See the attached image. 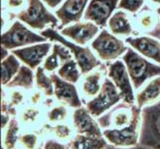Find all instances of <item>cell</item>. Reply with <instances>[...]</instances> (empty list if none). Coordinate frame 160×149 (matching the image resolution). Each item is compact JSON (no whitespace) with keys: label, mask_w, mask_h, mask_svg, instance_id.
<instances>
[{"label":"cell","mask_w":160,"mask_h":149,"mask_svg":"<svg viewBox=\"0 0 160 149\" xmlns=\"http://www.w3.org/2000/svg\"><path fill=\"white\" fill-rule=\"evenodd\" d=\"M18 132H19V123L15 118L11 119L8 123V127L6 130L4 137V142H3V147L5 149H14L16 142L19 140L18 137Z\"/></svg>","instance_id":"obj_26"},{"label":"cell","mask_w":160,"mask_h":149,"mask_svg":"<svg viewBox=\"0 0 160 149\" xmlns=\"http://www.w3.org/2000/svg\"><path fill=\"white\" fill-rule=\"evenodd\" d=\"M144 0H120L118 6L119 8H122L129 11V12L134 13L138 11L143 5Z\"/></svg>","instance_id":"obj_28"},{"label":"cell","mask_w":160,"mask_h":149,"mask_svg":"<svg viewBox=\"0 0 160 149\" xmlns=\"http://www.w3.org/2000/svg\"><path fill=\"white\" fill-rule=\"evenodd\" d=\"M120 99L121 96L118 87H115L112 80L106 79L102 82L98 96L87 103V108L92 117H100L104 112L117 106Z\"/></svg>","instance_id":"obj_7"},{"label":"cell","mask_w":160,"mask_h":149,"mask_svg":"<svg viewBox=\"0 0 160 149\" xmlns=\"http://www.w3.org/2000/svg\"><path fill=\"white\" fill-rule=\"evenodd\" d=\"M139 22H140V25L144 29H149L150 27H152L153 19H152L151 16H149V15H144V16H142V17L140 18Z\"/></svg>","instance_id":"obj_34"},{"label":"cell","mask_w":160,"mask_h":149,"mask_svg":"<svg viewBox=\"0 0 160 149\" xmlns=\"http://www.w3.org/2000/svg\"><path fill=\"white\" fill-rule=\"evenodd\" d=\"M37 136L35 134L28 133V134H22L19 136V141L22 145L26 149H34L37 144Z\"/></svg>","instance_id":"obj_31"},{"label":"cell","mask_w":160,"mask_h":149,"mask_svg":"<svg viewBox=\"0 0 160 149\" xmlns=\"http://www.w3.org/2000/svg\"><path fill=\"white\" fill-rule=\"evenodd\" d=\"M141 108L134 103L117 104L113 108L98 119L101 128L104 129H121L130 125L134 120L141 117Z\"/></svg>","instance_id":"obj_3"},{"label":"cell","mask_w":160,"mask_h":149,"mask_svg":"<svg viewBox=\"0 0 160 149\" xmlns=\"http://www.w3.org/2000/svg\"><path fill=\"white\" fill-rule=\"evenodd\" d=\"M126 43L134 48L142 56H145L160 64V43L149 37L128 38Z\"/></svg>","instance_id":"obj_17"},{"label":"cell","mask_w":160,"mask_h":149,"mask_svg":"<svg viewBox=\"0 0 160 149\" xmlns=\"http://www.w3.org/2000/svg\"><path fill=\"white\" fill-rule=\"evenodd\" d=\"M78 63L74 60H70L68 62L62 64L61 68L58 71V75L63 80L70 82H77L80 79V70Z\"/></svg>","instance_id":"obj_23"},{"label":"cell","mask_w":160,"mask_h":149,"mask_svg":"<svg viewBox=\"0 0 160 149\" xmlns=\"http://www.w3.org/2000/svg\"><path fill=\"white\" fill-rule=\"evenodd\" d=\"M101 72L90 74L82 82V92L88 97H95L101 91Z\"/></svg>","instance_id":"obj_25"},{"label":"cell","mask_w":160,"mask_h":149,"mask_svg":"<svg viewBox=\"0 0 160 149\" xmlns=\"http://www.w3.org/2000/svg\"><path fill=\"white\" fill-rule=\"evenodd\" d=\"M108 146V143L104 136L85 135L80 133L76 135L69 144L70 149H106Z\"/></svg>","instance_id":"obj_19"},{"label":"cell","mask_w":160,"mask_h":149,"mask_svg":"<svg viewBox=\"0 0 160 149\" xmlns=\"http://www.w3.org/2000/svg\"><path fill=\"white\" fill-rule=\"evenodd\" d=\"M50 77L54 84V93L59 101L67 103L72 107H81V99L73 82L63 80L56 74H51Z\"/></svg>","instance_id":"obj_13"},{"label":"cell","mask_w":160,"mask_h":149,"mask_svg":"<svg viewBox=\"0 0 160 149\" xmlns=\"http://www.w3.org/2000/svg\"><path fill=\"white\" fill-rule=\"evenodd\" d=\"M44 149H70L69 146L65 145V144H62V143H60L56 140H48L46 141L45 145H44Z\"/></svg>","instance_id":"obj_33"},{"label":"cell","mask_w":160,"mask_h":149,"mask_svg":"<svg viewBox=\"0 0 160 149\" xmlns=\"http://www.w3.org/2000/svg\"><path fill=\"white\" fill-rule=\"evenodd\" d=\"M15 55H9L7 58L2 60L1 63V84L7 86L8 82L14 78L20 69V63Z\"/></svg>","instance_id":"obj_22"},{"label":"cell","mask_w":160,"mask_h":149,"mask_svg":"<svg viewBox=\"0 0 160 149\" xmlns=\"http://www.w3.org/2000/svg\"><path fill=\"white\" fill-rule=\"evenodd\" d=\"M2 149H5V148H4V147H3V148H2Z\"/></svg>","instance_id":"obj_43"},{"label":"cell","mask_w":160,"mask_h":149,"mask_svg":"<svg viewBox=\"0 0 160 149\" xmlns=\"http://www.w3.org/2000/svg\"><path fill=\"white\" fill-rule=\"evenodd\" d=\"M20 21L37 30H43L47 25L57 27L59 19L49 11L41 0H28V7L16 14Z\"/></svg>","instance_id":"obj_5"},{"label":"cell","mask_w":160,"mask_h":149,"mask_svg":"<svg viewBox=\"0 0 160 149\" xmlns=\"http://www.w3.org/2000/svg\"><path fill=\"white\" fill-rule=\"evenodd\" d=\"M34 82V75H33L32 69L28 66H21L18 73L14 76L8 84V87H23L26 90H30L33 87Z\"/></svg>","instance_id":"obj_21"},{"label":"cell","mask_w":160,"mask_h":149,"mask_svg":"<svg viewBox=\"0 0 160 149\" xmlns=\"http://www.w3.org/2000/svg\"><path fill=\"white\" fill-rule=\"evenodd\" d=\"M108 27L113 35L118 36H128L132 31L130 21L123 11H118L112 15L108 20Z\"/></svg>","instance_id":"obj_20"},{"label":"cell","mask_w":160,"mask_h":149,"mask_svg":"<svg viewBox=\"0 0 160 149\" xmlns=\"http://www.w3.org/2000/svg\"><path fill=\"white\" fill-rule=\"evenodd\" d=\"M150 1H152L154 3H157V4H160V0H150Z\"/></svg>","instance_id":"obj_41"},{"label":"cell","mask_w":160,"mask_h":149,"mask_svg":"<svg viewBox=\"0 0 160 149\" xmlns=\"http://www.w3.org/2000/svg\"><path fill=\"white\" fill-rule=\"evenodd\" d=\"M122 60L125 63L132 85L136 90L147 80L160 76V66L150 63L131 48H128Z\"/></svg>","instance_id":"obj_1"},{"label":"cell","mask_w":160,"mask_h":149,"mask_svg":"<svg viewBox=\"0 0 160 149\" xmlns=\"http://www.w3.org/2000/svg\"><path fill=\"white\" fill-rule=\"evenodd\" d=\"M157 14L160 16V7H159V8H157Z\"/></svg>","instance_id":"obj_42"},{"label":"cell","mask_w":160,"mask_h":149,"mask_svg":"<svg viewBox=\"0 0 160 149\" xmlns=\"http://www.w3.org/2000/svg\"><path fill=\"white\" fill-rule=\"evenodd\" d=\"M44 2H45L48 6H50L52 8H55L56 6H58V5L63 1V0H43Z\"/></svg>","instance_id":"obj_37"},{"label":"cell","mask_w":160,"mask_h":149,"mask_svg":"<svg viewBox=\"0 0 160 149\" xmlns=\"http://www.w3.org/2000/svg\"><path fill=\"white\" fill-rule=\"evenodd\" d=\"M106 149H152L146 146H142V145H136V146H132V147H118V146H113V145H108Z\"/></svg>","instance_id":"obj_35"},{"label":"cell","mask_w":160,"mask_h":149,"mask_svg":"<svg viewBox=\"0 0 160 149\" xmlns=\"http://www.w3.org/2000/svg\"><path fill=\"white\" fill-rule=\"evenodd\" d=\"M73 123L76 130L80 134L103 136L101 126L98 121L93 119L92 113L87 107H78L73 114Z\"/></svg>","instance_id":"obj_15"},{"label":"cell","mask_w":160,"mask_h":149,"mask_svg":"<svg viewBox=\"0 0 160 149\" xmlns=\"http://www.w3.org/2000/svg\"><path fill=\"white\" fill-rule=\"evenodd\" d=\"M51 49V43H38L22 49H15L12 54L32 70L39 67Z\"/></svg>","instance_id":"obj_12"},{"label":"cell","mask_w":160,"mask_h":149,"mask_svg":"<svg viewBox=\"0 0 160 149\" xmlns=\"http://www.w3.org/2000/svg\"><path fill=\"white\" fill-rule=\"evenodd\" d=\"M46 39L47 38L44 36L38 35L29 30L21 22L16 21L6 32L2 34L1 44L2 47H5L8 50H14L15 48L44 43Z\"/></svg>","instance_id":"obj_6"},{"label":"cell","mask_w":160,"mask_h":149,"mask_svg":"<svg viewBox=\"0 0 160 149\" xmlns=\"http://www.w3.org/2000/svg\"><path fill=\"white\" fill-rule=\"evenodd\" d=\"M59 65H60V60L58 56L54 52H52L50 56H48L45 59V61H44L43 68L47 72H54L59 67Z\"/></svg>","instance_id":"obj_29"},{"label":"cell","mask_w":160,"mask_h":149,"mask_svg":"<svg viewBox=\"0 0 160 149\" xmlns=\"http://www.w3.org/2000/svg\"><path fill=\"white\" fill-rule=\"evenodd\" d=\"M1 117H2V122H1V126H2V128H4L5 126H6L8 123H9V115L5 112H2V115H1Z\"/></svg>","instance_id":"obj_39"},{"label":"cell","mask_w":160,"mask_h":149,"mask_svg":"<svg viewBox=\"0 0 160 149\" xmlns=\"http://www.w3.org/2000/svg\"><path fill=\"white\" fill-rule=\"evenodd\" d=\"M89 0H66L57 11L56 15L61 25L65 26L82 19Z\"/></svg>","instance_id":"obj_16"},{"label":"cell","mask_w":160,"mask_h":149,"mask_svg":"<svg viewBox=\"0 0 160 149\" xmlns=\"http://www.w3.org/2000/svg\"><path fill=\"white\" fill-rule=\"evenodd\" d=\"M98 32V27L93 22H78L62 29L61 34L70 38L78 45H85L92 40Z\"/></svg>","instance_id":"obj_14"},{"label":"cell","mask_w":160,"mask_h":149,"mask_svg":"<svg viewBox=\"0 0 160 149\" xmlns=\"http://www.w3.org/2000/svg\"><path fill=\"white\" fill-rule=\"evenodd\" d=\"M119 0H91L85 11V19L104 26L112 17Z\"/></svg>","instance_id":"obj_11"},{"label":"cell","mask_w":160,"mask_h":149,"mask_svg":"<svg viewBox=\"0 0 160 149\" xmlns=\"http://www.w3.org/2000/svg\"><path fill=\"white\" fill-rule=\"evenodd\" d=\"M92 48L103 61H112L126 52L124 43L113 34L103 30L92 43Z\"/></svg>","instance_id":"obj_8"},{"label":"cell","mask_w":160,"mask_h":149,"mask_svg":"<svg viewBox=\"0 0 160 149\" xmlns=\"http://www.w3.org/2000/svg\"><path fill=\"white\" fill-rule=\"evenodd\" d=\"M141 117L121 129H104L103 136L110 144L118 147H132L138 145Z\"/></svg>","instance_id":"obj_9"},{"label":"cell","mask_w":160,"mask_h":149,"mask_svg":"<svg viewBox=\"0 0 160 149\" xmlns=\"http://www.w3.org/2000/svg\"><path fill=\"white\" fill-rule=\"evenodd\" d=\"M52 49H53V52L58 56L61 64H64L66 62H68V61L72 60V55L73 54H72L70 50L66 46H64L63 44H54Z\"/></svg>","instance_id":"obj_27"},{"label":"cell","mask_w":160,"mask_h":149,"mask_svg":"<svg viewBox=\"0 0 160 149\" xmlns=\"http://www.w3.org/2000/svg\"><path fill=\"white\" fill-rule=\"evenodd\" d=\"M41 35L52 41H57L60 44H63L64 46L67 47L71 51V53L74 54L76 62L78 63L82 74L90 73L91 71L101 65V62L96 58V56L89 48H84L81 45H78V44L66 40L63 35L59 34L53 28H48L44 30Z\"/></svg>","instance_id":"obj_4"},{"label":"cell","mask_w":160,"mask_h":149,"mask_svg":"<svg viewBox=\"0 0 160 149\" xmlns=\"http://www.w3.org/2000/svg\"><path fill=\"white\" fill-rule=\"evenodd\" d=\"M160 98V76L156 77L148 85L141 90L136 96V106L139 108L150 106L151 103L158 102Z\"/></svg>","instance_id":"obj_18"},{"label":"cell","mask_w":160,"mask_h":149,"mask_svg":"<svg viewBox=\"0 0 160 149\" xmlns=\"http://www.w3.org/2000/svg\"><path fill=\"white\" fill-rule=\"evenodd\" d=\"M139 145L160 149V99L141 109Z\"/></svg>","instance_id":"obj_2"},{"label":"cell","mask_w":160,"mask_h":149,"mask_svg":"<svg viewBox=\"0 0 160 149\" xmlns=\"http://www.w3.org/2000/svg\"><path fill=\"white\" fill-rule=\"evenodd\" d=\"M108 77L118 87L121 99L126 103H134V95L132 90L130 77L125 64L121 61L112 63L108 68Z\"/></svg>","instance_id":"obj_10"},{"label":"cell","mask_w":160,"mask_h":149,"mask_svg":"<svg viewBox=\"0 0 160 149\" xmlns=\"http://www.w3.org/2000/svg\"><path fill=\"white\" fill-rule=\"evenodd\" d=\"M22 101V95L19 92H14L12 93V97H11V102L13 104H17Z\"/></svg>","instance_id":"obj_36"},{"label":"cell","mask_w":160,"mask_h":149,"mask_svg":"<svg viewBox=\"0 0 160 149\" xmlns=\"http://www.w3.org/2000/svg\"><path fill=\"white\" fill-rule=\"evenodd\" d=\"M7 3L10 7H19L23 3V0H7Z\"/></svg>","instance_id":"obj_38"},{"label":"cell","mask_w":160,"mask_h":149,"mask_svg":"<svg viewBox=\"0 0 160 149\" xmlns=\"http://www.w3.org/2000/svg\"><path fill=\"white\" fill-rule=\"evenodd\" d=\"M9 56V54H8V49H6L5 47H2L1 49V59L4 60L5 58H7Z\"/></svg>","instance_id":"obj_40"},{"label":"cell","mask_w":160,"mask_h":149,"mask_svg":"<svg viewBox=\"0 0 160 149\" xmlns=\"http://www.w3.org/2000/svg\"><path fill=\"white\" fill-rule=\"evenodd\" d=\"M67 117V109L65 107L61 106L54 107L51 112L48 113V118L50 121H58V120H63Z\"/></svg>","instance_id":"obj_30"},{"label":"cell","mask_w":160,"mask_h":149,"mask_svg":"<svg viewBox=\"0 0 160 149\" xmlns=\"http://www.w3.org/2000/svg\"><path fill=\"white\" fill-rule=\"evenodd\" d=\"M36 85L38 89L47 97H51L54 93V84L51 77H48L45 74V70L42 67H38L35 75Z\"/></svg>","instance_id":"obj_24"},{"label":"cell","mask_w":160,"mask_h":149,"mask_svg":"<svg viewBox=\"0 0 160 149\" xmlns=\"http://www.w3.org/2000/svg\"><path fill=\"white\" fill-rule=\"evenodd\" d=\"M55 133H56V135L59 137V138L65 139V138H68L70 136L71 130L69 128V126L59 124L57 126H55Z\"/></svg>","instance_id":"obj_32"}]
</instances>
